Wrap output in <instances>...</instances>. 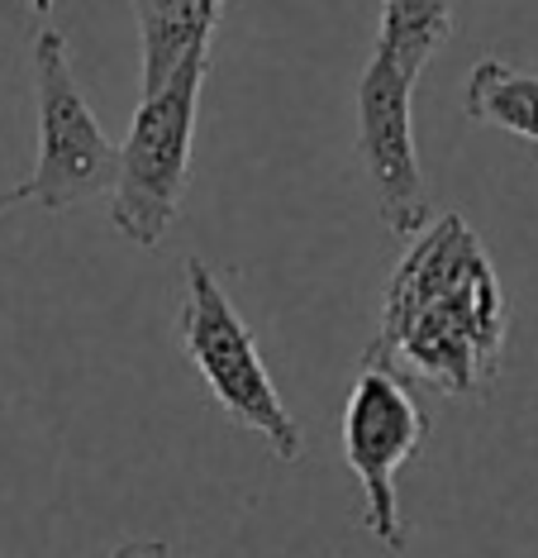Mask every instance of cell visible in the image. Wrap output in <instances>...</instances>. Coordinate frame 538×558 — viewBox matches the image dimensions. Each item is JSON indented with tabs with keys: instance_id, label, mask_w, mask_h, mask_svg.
Returning a JSON list of instances; mask_svg holds the SVG:
<instances>
[{
	"instance_id": "obj_1",
	"label": "cell",
	"mask_w": 538,
	"mask_h": 558,
	"mask_svg": "<svg viewBox=\"0 0 538 558\" xmlns=\"http://www.w3.org/2000/svg\"><path fill=\"white\" fill-rule=\"evenodd\" d=\"M501 277L463 215H433L409 239L401 268L391 272L367 359L387 363L415 387H433L443 397H477L501 373Z\"/></svg>"
},
{
	"instance_id": "obj_2",
	"label": "cell",
	"mask_w": 538,
	"mask_h": 558,
	"mask_svg": "<svg viewBox=\"0 0 538 558\" xmlns=\"http://www.w3.org/2000/svg\"><path fill=\"white\" fill-rule=\"evenodd\" d=\"M182 277L186 301L182 315H176V335H182L191 367L200 373V383L210 387L215 405L229 421L258 435L281 463H296L305 453V435L296 415L286 411V401H281L272 373H267V359L258 353V339L243 325L224 282L205 258H186Z\"/></svg>"
},
{
	"instance_id": "obj_3",
	"label": "cell",
	"mask_w": 538,
	"mask_h": 558,
	"mask_svg": "<svg viewBox=\"0 0 538 558\" xmlns=\"http://www.w3.org/2000/svg\"><path fill=\"white\" fill-rule=\"evenodd\" d=\"M205 72L210 48L191 53L152 96H138L130 134L120 144V182L110 192V220L134 248H158L182 215Z\"/></svg>"
},
{
	"instance_id": "obj_4",
	"label": "cell",
	"mask_w": 538,
	"mask_h": 558,
	"mask_svg": "<svg viewBox=\"0 0 538 558\" xmlns=\"http://www.w3.org/2000/svg\"><path fill=\"white\" fill-rule=\"evenodd\" d=\"M34 106H38V162L29 186V201L48 215H62L72 206L114 192L120 182V148L100 130L91 100L72 72L68 39L53 24L34 29Z\"/></svg>"
},
{
	"instance_id": "obj_5",
	"label": "cell",
	"mask_w": 538,
	"mask_h": 558,
	"mask_svg": "<svg viewBox=\"0 0 538 558\" xmlns=\"http://www.w3.org/2000/svg\"><path fill=\"white\" fill-rule=\"evenodd\" d=\"M429 411L419 405V387L391 373L387 363H357L349 405H343V463L363 487V525L387 554H405V520L395 497V473L425 449Z\"/></svg>"
},
{
	"instance_id": "obj_6",
	"label": "cell",
	"mask_w": 538,
	"mask_h": 558,
	"mask_svg": "<svg viewBox=\"0 0 538 558\" xmlns=\"http://www.w3.org/2000/svg\"><path fill=\"white\" fill-rule=\"evenodd\" d=\"M357 158L381 225L395 239H415L433 220L415 148V77L381 58H367L357 77Z\"/></svg>"
},
{
	"instance_id": "obj_7",
	"label": "cell",
	"mask_w": 538,
	"mask_h": 558,
	"mask_svg": "<svg viewBox=\"0 0 538 558\" xmlns=\"http://www.w3.org/2000/svg\"><path fill=\"white\" fill-rule=\"evenodd\" d=\"M224 5L229 0H152V10L138 20V39H144V96L158 92L191 53L210 48Z\"/></svg>"
},
{
	"instance_id": "obj_8",
	"label": "cell",
	"mask_w": 538,
	"mask_h": 558,
	"mask_svg": "<svg viewBox=\"0 0 538 558\" xmlns=\"http://www.w3.org/2000/svg\"><path fill=\"white\" fill-rule=\"evenodd\" d=\"M448 39H453V0H381L371 58L419 82Z\"/></svg>"
},
{
	"instance_id": "obj_9",
	"label": "cell",
	"mask_w": 538,
	"mask_h": 558,
	"mask_svg": "<svg viewBox=\"0 0 538 558\" xmlns=\"http://www.w3.org/2000/svg\"><path fill=\"white\" fill-rule=\"evenodd\" d=\"M463 110L477 124H496V130L538 144V77L519 72L501 58H481L467 72L463 86Z\"/></svg>"
},
{
	"instance_id": "obj_10",
	"label": "cell",
	"mask_w": 538,
	"mask_h": 558,
	"mask_svg": "<svg viewBox=\"0 0 538 558\" xmlns=\"http://www.w3.org/2000/svg\"><path fill=\"white\" fill-rule=\"evenodd\" d=\"M110 558H172V549L162 539H130V544H120Z\"/></svg>"
},
{
	"instance_id": "obj_11",
	"label": "cell",
	"mask_w": 538,
	"mask_h": 558,
	"mask_svg": "<svg viewBox=\"0 0 538 558\" xmlns=\"http://www.w3.org/2000/svg\"><path fill=\"white\" fill-rule=\"evenodd\" d=\"M24 201H29V186H10V192H0V215H10L15 206H24Z\"/></svg>"
},
{
	"instance_id": "obj_12",
	"label": "cell",
	"mask_w": 538,
	"mask_h": 558,
	"mask_svg": "<svg viewBox=\"0 0 538 558\" xmlns=\"http://www.w3.org/2000/svg\"><path fill=\"white\" fill-rule=\"evenodd\" d=\"M29 10H34L38 24H48V15H53V0H29Z\"/></svg>"
},
{
	"instance_id": "obj_13",
	"label": "cell",
	"mask_w": 538,
	"mask_h": 558,
	"mask_svg": "<svg viewBox=\"0 0 538 558\" xmlns=\"http://www.w3.org/2000/svg\"><path fill=\"white\" fill-rule=\"evenodd\" d=\"M148 10H152V0H134V15H138V20H144Z\"/></svg>"
}]
</instances>
